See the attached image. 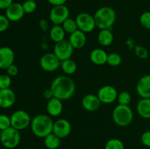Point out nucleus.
Returning <instances> with one entry per match:
<instances>
[{
  "label": "nucleus",
  "mask_w": 150,
  "mask_h": 149,
  "mask_svg": "<svg viewBox=\"0 0 150 149\" xmlns=\"http://www.w3.org/2000/svg\"><path fill=\"white\" fill-rule=\"evenodd\" d=\"M54 96L62 101L68 100L76 92V83L69 75H59L52 80L51 84Z\"/></svg>",
  "instance_id": "1"
},
{
  "label": "nucleus",
  "mask_w": 150,
  "mask_h": 149,
  "mask_svg": "<svg viewBox=\"0 0 150 149\" xmlns=\"http://www.w3.org/2000/svg\"><path fill=\"white\" fill-rule=\"evenodd\" d=\"M48 114H38L32 118L30 127L34 135L39 138H45L53 132L54 121Z\"/></svg>",
  "instance_id": "2"
},
{
  "label": "nucleus",
  "mask_w": 150,
  "mask_h": 149,
  "mask_svg": "<svg viewBox=\"0 0 150 149\" xmlns=\"http://www.w3.org/2000/svg\"><path fill=\"white\" fill-rule=\"evenodd\" d=\"M96 27L102 29H111L117 20L115 10L110 7H102L94 14Z\"/></svg>",
  "instance_id": "3"
},
{
  "label": "nucleus",
  "mask_w": 150,
  "mask_h": 149,
  "mask_svg": "<svg viewBox=\"0 0 150 149\" xmlns=\"http://www.w3.org/2000/svg\"><path fill=\"white\" fill-rule=\"evenodd\" d=\"M133 112L129 105H118L114 108L112 118L117 126L125 127L130 125L133 120Z\"/></svg>",
  "instance_id": "4"
},
{
  "label": "nucleus",
  "mask_w": 150,
  "mask_h": 149,
  "mask_svg": "<svg viewBox=\"0 0 150 149\" xmlns=\"http://www.w3.org/2000/svg\"><path fill=\"white\" fill-rule=\"evenodd\" d=\"M0 142L3 147L13 149L17 147L21 142L20 131L10 127L0 133Z\"/></svg>",
  "instance_id": "5"
},
{
  "label": "nucleus",
  "mask_w": 150,
  "mask_h": 149,
  "mask_svg": "<svg viewBox=\"0 0 150 149\" xmlns=\"http://www.w3.org/2000/svg\"><path fill=\"white\" fill-rule=\"evenodd\" d=\"M11 127L18 131L26 129L30 126L32 118L30 115L23 110H18L10 115Z\"/></svg>",
  "instance_id": "6"
},
{
  "label": "nucleus",
  "mask_w": 150,
  "mask_h": 149,
  "mask_svg": "<svg viewBox=\"0 0 150 149\" xmlns=\"http://www.w3.org/2000/svg\"><path fill=\"white\" fill-rule=\"evenodd\" d=\"M76 21L78 29L85 34L90 33L96 28L94 15L87 13H81L76 16Z\"/></svg>",
  "instance_id": "7"
},
{
  "label": "nucleus",
  "mask_w": 150,
  "mask_h": 149,
  "mask_svg": "<svg viewBox=\"0 0 150 149\" xmlns=\"http://www.w3.org/2000/svg\"><path fill=\"white\" fill-rule=\"evenodd\" d=\"M74 48L68 39H63L54 45V53L61 61L71 58Z\"/></svg>",
  "instance_id": "8"
},
{
  "label": "nucleus",
  "mask_w": 150,
  "mask_h": 149,
  "mask_svg": "<svg viewBox=\"0 0 150 149\" xmlns=\"http://www.w3.org/2000/svg\"><path fill=\"white\" fill-rule=\"evenodd\" d=\"M70 16V10L67 6H53L49 13V19L54 25H62Z\"/></svg>",
  "instance_id": "9"
},
{
  "label": "nucleus",
  "mask_w": 150,
  "mask_h": 149,
  "mask_svg": "<svg viewBox=\"0 0 150 149\" xmlns=\"http://www.w3.org/2000/svg\"><path fill=\"white\" fill-rule=\"evenodd\" d=\"M61 61L54 53H46L40 57V66L45 72H52L60 67Z\"/></svg>",
  "instance_id": "10"
},
{
  "label": "nucleus",
  "mask_w": 150,
  "mask_h": 149,
  "mask_svg": "<svg viewBox=\"0 0 150 149\" xmlns=\"http://www.w3.org/2000/svg\"><path fill=\"white\" fill-rule=\"evenodd\" d=\"M118 91L113 86L105 85L98 90L97 96L103 104H111L115 102L118 96Z\"/></svg>",
  "instance_id": "11"
},
{
  "label": "nucleus",
  "mask_w": 150,
  "mask_h": 149,
  "mask_svg": "<svg viewBox=\"0 0 150 149\" xmlns=\"http://www.w3.org/2000/svg\"><path fill=\"white\" fill-rule=\"evenodd\" d=\"M72 126L70 121L65 118H59L54 122L53 133L60 139L68 137L71 133Z\"/></svg>",
  "instance_id": "12"
},
{
  "label": "nucleus",
  "mask_w": 150,
  "mask_h": 149,
  "mask_svg": "<svg viewBox=\"0 0 150 149\" xmlns=\"http://www.w3.org/2000/svg\"><path fill=\"white\" fill-rule=\"evenodd\" d=\"M22 4L18 2H13L5 10V15L11 22L19 21L24 16Z\"/></svg>",
  "instance_id": "13"
},
{
  "label": "nucleus",
  "mask_w": 150,
  "mask_h": 149,
  "mask_svg": "<svg viewBox=\"0 0 150 149\" xmlns=\"http://www.w3.org/2000/svg\"><path fill=\"white\" fill-rule=\"evenodd\" d=\"M15 53L11 48L3 46L0 48V69L7 70V67L14 64Z\"/></svg>",
  "instance_id": "14"
},
{
  "label": "nucleus",
  "mask_w": 150,
  "mask_h": 149,
  "mask_svg": "<svg viewBox=\"0 0 150 149\" xmlns=\"http://www.w3.org/2000/svg\"><path fill=\"white\" fill-rule=\"evenodd\" d=\"M101 102L97 95L89 93L82 98L81 105L85 110L88 112H95L100 108Z\"/></svg>",
  "instance_id": "15"
},
{
  "label": "nucleus",
  "mask_w": 150,
  "mask_h": 149,
  "mask_svg": "<svg viewBox=\"0 0 150 149\" xmlns=\"http://www.w3.org/2000/svg\"><path fill=\"white\" fill-rule=\"evenodd\" d=\"M16 100L15 92L10 88L0 89V108L7 109L14 105Z\"/></svg>",
  "instance_id": "16"
},
{
  "label": "nucleus",
  "mask_w": 150,
  "mask_h": 149,
  "mask_svg": "<svg viewBox=\"0 0 150 149\" xmlns=\"http://www.w3.org/2000/svg\"><path fill=\"white\" fill-rule=\"evenodd\" d=\"M136 92L142 98H150V74L142 76L136 84Z\"/></svg>",
  "instance_id": "17"
},
{
  "label": "nucleus",
  "mask_w": 150,
  "mask_h": 149,
  "mask_svg": "<svg viewBox=\"0 0 150 149\" xmlns=\"http://www.w3.org/2000/svg\"><path fill=\"white\" fill-rule=\"evenodd\" d=\"M62 101L58 98L53 97L52 99L48 100L46 104V110L48 115L51 117H58L62 114L63 111Z\"/></svg>",
  "instance_id": "18"
},
{
  "label": "nucleus",
  "mask_w": 150,
  "mask_h": 149,
  "mask_svg": "<svg viewBox=\"0 0 150 149\" xmlns=\"http://www.w3.org/2000/svg\"><path fill=\"white\" fill-rule=\"evenodd\" d=\"M69 42L74 49H81L83 48L86 43V36L84 32L78 29L69 37Z\"/></svg>",
  "instance_id": "19"
},
{
  "label": "nucleus",
  "mask_w": 150,
  "mask_h": 149,
  "mask_svg": "<svg viewBox=\"0 0 150 149\" xmlns=\"http://www.w3.org/2000/svg\"><path fill=\"white\" fill-rule=\"evenodd\" d=\"M108 54L102 48H95L89 54V58L92 63L98 66H102L107 64Z\"/></svg>",
  "instance_id": "20"
},
{
  "label": "nucleus",
  "mask_w": 150,
  "mask_h": 149,
  "mask_svg": "<svg viewBox=\"0 0 150 149\" xmlns=\"http://www.w3.org/2000/svg\"><path fill=\"white\" fill-rule=\"evenodd\" d=\"M136 111L142 118L150 119V98H142L136 105Z\"/></svg>",
  "instance_id": "21"
},
{
  "label": "nucleus",
  "mask_w": 150,
  "mask_h": 149,
  "mask_svg": "<svg viewBox=\"0 0 150 149\" xmlns=\"http://www.w3.org/2000/svg\"><path fill=\"white\" fill-rule=\"evenodd\" d=\"M114 39V34L111 29H102L98 35V41L100 45L108 47L113 43Z\"/></svg>",
  "instance_id": "22"
},
{
  "label": "nucleus",
  "mask_w": 150,
  "mask_h": 149,
  "mask_svg": "<svg viewBox=\"0 0 150 149\" xmlns=\"http://www.w3.org/2000/svg\"><path fill=\"white\" fill-rule=\"evenodd\" d=\"M65 34L62 25H54L49 31L50 38L55 43L64 39Z\"/></svg>",
  "instance_id": "23"
},
{
  "label": "nucleus",
  "mask_w": 150,
  "mask_h": 149,
  "mask_svg": "<svg viewBox=\"0 0 150 149\" xmlns=\"http://www.w3.org/2000/svg\"><path fill=\"white\" fill-rule=\"evenodd\" d=\"M60 67L66 75L70 76V74H74L77 70V64L74 60L69 58V59L61 61Z\"/></svg>",
  "instance_id": "24"
},
{
  "label": "nucleus",
  "mask_w": 150,
  "mask_h": 149,
  "mask_svg": "<svg viewBox=\"0 0 150 149\" xmlns=\"http://www.w3.org/2000/svg\"><path fill=\"white\" fill-rule=\"evenodd\" d=\"M43 139L44 145L48 149H57L61 144V139L53 132Z\"/></svg>",
  "instance_id": "25"
},
{
  "label": "nucleus",
  "mask_w": 150,
  "mask_h": 149,
  "mask_svg": "<svg viewBox=\"0 0 150 149\" xmlns=\"http://www.w3.org/2000/svg\"><path fill=\"white\" fill-rule=\"evenodd\" d=\"M62 26L64 29L65 33L70 34L73 33L74 32H76V30H78V26L77 23H76V19L71 18L69 17L68 18L66 19L64 21V23L62 24Z\"/></svg>",
  "instance_id": "26"
},
{
  "label": "nucleus",
  "mask_w": 150,
  "mask_h": 149,
  "mask_svg": "<svg viewBox=\"0 0 150 149\" xmlns=\"http://www.w3.org/2000/svg\"><path fill=\"white\" fill-rule=\"evenodd\" d=\"M105 149H125L123 142L117 138L110 139L105 145Z\"/></svg>",
  "instance_id": "27"
},
{
  "label": "nucleus",
  "mask_w": 150,
  "mask_h": 149,
  "mask_svg": "<svg viewBox=\"0 0 150 149\" xmlns=\"http://www.w3.org/2000/svg\"><path fill=\"white\" fill-rule=\"evenodd\" d=\"M117 100L118 102L119 105H129L132 100L131 95L127 91H122L118 93Z\"/></svg>",
  "instance_id": "28"
},
{
  "label": "nucleus",
  "mask_w": 150,
  "mask_h": 149,
  "mask_svg": "<svg viewBox=\"0 0 150 149\" xmlns=\"http://www.w3.org/2000/svg\"><path fill=\"white\" fill-rule=\"evenodd\" d=\"M122 56L117 53H111L108 55L107 64L111 67H117L122 63Z\"/></svg>",
  "instance_id": "29"
},
{
  "label": "nucleus",
  "mask_w": 150,
  "mask_h": 149,
  "mask_svg": "<svg viewBox=\"0 0 150 149\" xmlns=\"http://www.w3.org/2000/svg\"><path fill=\"white\" fill-rule=\"evenodd\" d=\"M25 14H32L36 10L38 4L35 0H25L22 4Z\"/></svg>",
  "instance_id": "30"
},
{
  "label": "nucleus",
  "mask_w": 150,
  "mask_h": 149,
  "mask_svg": "<svg viewBox=\"0 0 150 149\" xmlns=\"http://www.w3.org/2000/svg\"><path fill=\"white\" fill-rule=\"evenodd\" d=\"M134 53L138 58L141 59H146L149 57V52L145 47L142 45H135Z\"/></svg>",
  "instance_id": "31"
},
{
  "label": "nucleus",
  "mask_w": 150,
  "mask_h": 149,
  "mask_svg": "<svg viewBox=\"0 0 150 149\" xmlns=\"http://www.w3.org/2000/svg\"><path fill=\"white\" fill-rule=\"evenodd\" d=\"M11 77L7 74H0V89H9L11 86Z\"/></svg>",
  "instance_id": "32"
},
{
  "label": "nucleus",
  "mask_w": 150,
  "mask_h": 149,
  "mask_svg": "<svg viewBox=\"0 0 150 149\" xmlns=\"http://www.w3.org/2000/svg\"><path fill=\"white\" fill-rule=\"evenodd\" d=\"M11 127L10 116L5 114H0V131H3Z\"/></svg>",
  "instance_id": "33"
},
{
  "label": "nucleus",
  "mask_w": 150,
  "mask_h": 149,
  "mask_svg": "<svg viewBox=\"0 0 150 149\" xmlns=\"http://www.w3.org/2000/svg\"><path fill=\"white\" fill-rule=\"evenodd\" d=\"M140 23L144 28L150 30V12L146 11L142 13L140 16Z\"/></svg>",
  "instance_id": "34"
},
{
  "label": "nucleus",
  "mask_w": 150,
  "mask_h": 149,
  "mask_svg": "<svg viewBox=\"0 0 150 149\" xmlns=\"http://www.w3.org/2000/svg\"><path fill=\"white\" fill-rule=\"evenodd\" d=\"M10 22L5 15L0 14V33L7 30L10 26Z\"/></svg>",
  "instance_id": "35"
},
{
  "label": "nucleus",
  "mask_w": 150,
  "mask_h": 149,
  "mask_svg": "<svg viewBox=\"0 0 150 149\" xmlns=\"http://www.w3.org/2000/svg\"><path fill=\"white\" fill-rule=\"evenodd\" d=\"M141 141L144 146L150 148V131H146L141 136Z\"/></svg>",
  "instance_id": "36"
},
{
  "label": "nucleus",
  "mask_w": 150,
  "mask_h": 149,
  "mask_svg": "<svg viewBox=\"0 0 150 149\" xmlns=\"http://www.w3.org/2000/svg\"><path fill=\"white\" fill-rule=\"evenodd\" d=\"M6 70H7V74H9L10 77H15L18 74V67L14 64L9 66Z\"/></svg>",
  "instance_id": "37"
},
{
  "label": "nucleus",
  "mask_w": 150,
  "mask_h": 149,
  "mask_svg": "<svg viewBox=\"0 0 150 149\" xmlns=\"http://www.w3.org/2000/svg\"><path fill=\"white\" fill-rule=\"evenodd\" d=\"M42 97L45 99H46V100H49V99L54 97V93H53V91L51 89V88H50V89H47L43 91V92H42Z\"/></svg>",
  "instance_id": "38"
},
{
  "label": "nucleus",
  "mask_w": 150,
  "mask_h": 149,
  "mask_svg": "<svg viewBox=\"0 0 150 149\" xmlns=\"http://www.w3.org/2000/svg\"><path fill=\"white\" fill-rule=\"evenodd\" d=\"M13 3V0H0V10H6Z\"/></svg>",
  "instance_id": "39"
},
{
  "label": "nucleus",
  "mask_w": 150,
  "mask_h": 149,
  "mask_svg": "<svg viewBox=\"0 0 150 149\" xmlns=\"http://www.w3.org/2000/svg\"><path fill=\"white\" fill-rule=\"evenodd\" d=\"M39 26L42 32H46L48 28H49L48 21L45 19H41V20H39Z\"/></svg>",
  "instance_id": "40"
},
{
  "label": "nucleus",
  "mask_w": 150,
  "mask_h": 149,
  "mask_svg": "<svg viewBox=\"0 0 150 149\" xmlns=\"http://www.w3.org/2000/svg\"><path fill=\"white\" fill-rule=\"evenodd\" d=\"M48 1L52 6H58L64 5L67 0H48Z\"/></svg>",
  "instance_id": "41"
},
{
  "label": "nucleus",
  "mask_w": 150,
  "mask_h": 149,
  "mask_svg": "<svg viewBox=\"0 0 150 149\" xmlns=\"http://www.w3.org/2000/svg\"><path fill=\"white\" fill-rule=\"evenodd\" d=\"M1 149H10V148H1Z\"/></svg>",
  "instance_id": "42"
},
{
  "label": "nucleus",
  "mask_w": 150,
  "mask_h": 149,
  "mask_svg": "<svg viewBox=\"0 0 150 149\" xmlns=\"http://www.w3.org/2000/svg\"><path fill=\"white\" fill-rule=\"evenodd\" d=\"M0 42H1V36H0Z\"/></svg>",
  "instance_id": "43"
}]
</instances>
